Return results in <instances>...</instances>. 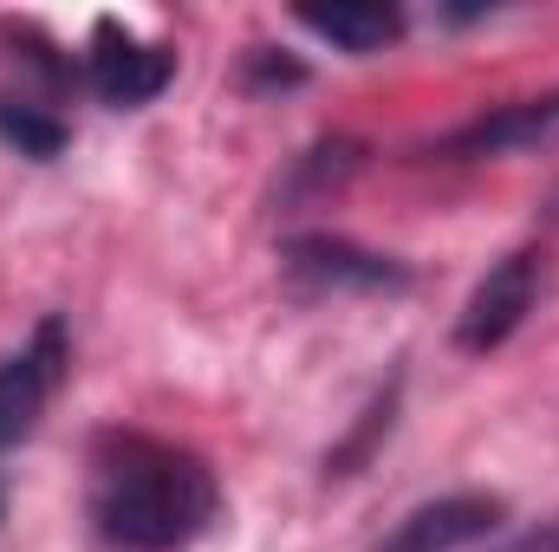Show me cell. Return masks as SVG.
<instances>
[{
    "instance_id": "obj_1",
    "label": "cell",
    "mask_w": 559,
    "mask_h": 552,
    "mask_svg": "<svg viewBox=\"0 0 559 552\" xmlns=\"http://www.w3.org/2000/svg\"><path fill=\"white\" fill-rule=\"evenodd\" d=\"M85 514L98 547L111 552H182L215 527L222 481L182 442H163L143 429H105L92 448Z\"/></svg>"
},
{
    "instance_id": "obj_2",
    "label": "cell",
    "mask_w": 559,
    "mask_h": 552,
    "mask_svg": "<svg viewBox=\"0 0 559 552\" xmlns=\"http://www.w3.org/2000/svg\"><path fill=\"white\" fill-rule=\"evenodd\" d=\"M66 364H72V338H66V319H52V312L33 325V338L20 351L0 358V455L39 429L46 404L66 384Z\"/></svg>"
},
{
    "instance_id": "obj_3",
    "label": "cell",
    "mask_w": 559,
    "mask_h": 552,
    "mask_svg": "<svg viewBox=\"0 0 559 552\" xmlns=\"http://www.w3.org/2000/svg\"><path fill=\"white\" fill-rule=\"evenodd\" d=\"M176 79V52L156 46V39H138L124 20H98L92 26V46H85V85L118 105V111H138L150 98H163Z\"/></svg>"
},
{
    "instance_id": "obj_4",
    "label": "cell",
    "mask_w": 559,
    "mask_h": 552,
    "mask_svg": "<svg viewBox=\"0 0 559 552\" xmlns=\"http://www.w3.org/2000/svg\"><path fill=\"white\" fill-rule=\"evenodd\" d=\"M286 279L293 292H312V299H338V292H404L411 274L391 261V254H371L345 235H293L286 241Z\"/></svg>"
},
{
    "instance_id": "obj_5",
    "label": "cell",
    "mask_w": 559,
    "mask_h": 552,
    "mask_svg": "<svg viewBox=\"0 0 559 552\" xmlns=\"http://www.w3.org/2000/svg\"><path fill=\"white\" fill-rule=\"evenodd\" d=\"M534 299H540V254L521 248V254L495 261V267L481 274V286L468 292V305H462V319H455V345L475 351V358L501 351V345L527 325Z\"/></svg>"
},
{
    "instance_id": "obj_6",
    "label": "cell",
    "mask_w": 559,
    "mask_h": 552,
    "mask_svg": "<svg viewBox=\"0 0 559 552\" xmlns=\"http://www.w3.org/2000/svg\"><path fill=\"white\" fill-rule=\"evenodd\" d=\"M442 156L455 163H481V156H534V149H559V92L540 98H514V105H495L481 118H468L462 131L436 143Z\"/></svg>"
},
{
    "instance_id": "obj_7",
    "label": "cell",
    "mask_w": 559,
    "mask_h": 552,
    "mask_svg": "<svg viewBox=\"0 0 559 552\" xmlns=\"http://www.w3.org/2000/svg\"><path fill=\"white\" fill-rule=\"evenodd\" d=\"M495 527H501V501L495 494H442V501L411 507L378 540V552H462L475 540H488Z\"/></svg>"
},
{
    "instance_id": "obj_8",
    "label": "cell",
    "mask_w": 559,
    "mask_h": 552,
    "mask_svg": "<svg viewBox=\"0 0 559 552\" xmlns=\"http://www.w3.org/2000/svg\"><path fill=\"white\" fill-rule=\"evenodd\" d=\"M293 20L306 33H319L325 46L365 59V52H384L397 33H404V7L397 0H332V7H293Z\"/></svg>"
},
{
    "instance_id": "obj_9",
    "label": "cell",
    "mask_w": 559,
    "mask_h": 552,
    "mask_svg": "<svg viewBox=\"0 0 559 552\" xmlns=\"http://www.w3.org/2000/svg\"><path fill=\"white\" fill-rule=\"evenodd\" d=\"M0 137L13 143L20 156H33V163H52V156L66 149V124H59L52 111H39V105L0 98Z\"/></svg>"
},
{
    "instance_id": "obj_10",
    "label": "cell",
    "mask_w": 559,
    "mask_h": 552,
    "mask_svg": "<svg viewBox=\"0 0 559 552\" xmlns=\"http://www.w3.org/2000/svg\"><path fill=\"white\" fill-rule=\"evenodd\" d=\"M495 552H559V527H534V533H521V540H508Z\"/></svg>"
}]
</instances>
